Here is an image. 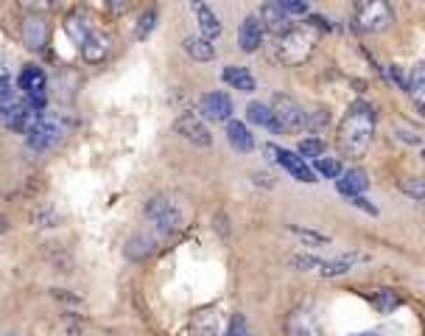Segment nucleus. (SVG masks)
Listing matches in <instances>:
<instances>
[{"label":"nucleus","mask_w":425,"mask_h":336,"mask_svg":"<svg viewBox=\"0 0 425 336\" xmlns=\"http://www.w3.org/2000/svg\"><path fill=\"white\" fill-rule=\"evenodd\" d=\"M375 135V107L367 101H356L347 112V118L342 121L339 129V146L344 154L350 157H361Z\"/></svg>","instance_id":"f257e3e1"},{"label":"nucleus","mask_w":425,"mask_h":336,"mask_svg":"<svg viewBox=\"0 0 425 336\" xmlns=\"http://www.w3.org/2000/svg\"><path fill=\"white\" fill-rule=\"evenodd\" d=\"M39 112L25 101V95L14 87L8 76L0 79V121L14 132H28Z\"/></svg>","instance_id":"f03ea898"},{"label":"nucleus","mask_w":425,"mask_h":336,"mask_svg":"<svg viewBox=\"0 0 425 336\" xmlns=\"http://www.w3.org/2000/svg\"><path fill=\"white\" fill-rule=\"evenodd\" d=\"M316 28L313 25H299V28H291L285 36L277 39V59L283 65H302L313 48H316Z\"/></svg>","instance_id":"7ed1b4c3"},{"label":"nucleus","mask_w":425,"mask_h":336,"mask_svg":"<svg viewBox=\"0 0 425 336\" xmlns=\"http://www.w3.org/2000/svg\"><path fill=\"white\" fill-rule=\"evenodd\" d=\"M65 135V123L53 115V112H39V118L34 121V126L25 132V146L31 152H50Z\"/></svg>","instance_id":"20e7f679"},{"label":"nucleus","mask_w":425,"mask_h":336,"mask_svg":"<svg viewBox=\"0 0 425 336\" xmlns=\"http://www.w3.org/2000/svg\"><path fill=\"white\" fill-rule=\"evenodd\" d=\"M271 115H274V123H271L274 132L294 135V132H302V129L308 126V112H305L291 95H274V101H271Z\"/></svg>","instance_id":"39448f33"},{"label":"nucleus","mask_w":425,"mask_h":336,"mask_svg":"<svg viewBox=\"0 0 425 336\" xmlns=\"http://www.w3.org/2000/svg\"><path fill=\"white\" fill-rule=\"evenodd\" d=\"M392 22H395L392 6L384 0H364L356 6V28L358 31L378 34V31H386Z\"/></svg>","instance_id":"423d86ee"},{"label":"nucleus","mask_w":425,"mask_h":336,"mask_svg":"<svg viewBox=\"0 0 425 336\" xmlns=\"http://www.w3.org/2000/svg\"><path fill=\"white\" fill-rule=\"evenodd\" d=\"M146 216L151 219V224L160 230V233H174L182 227V210L174 199L168 196H154L149 205H146Z\"/></svg>","instance_id":"0eeeda50"},{"label":"nucleus","mask_w":425,"mask_h":336,"mask_svg":"<svg viewBox=\"0 0 425 336\" xmlns=\"http://www.w3.org/2000/svg\"><path fill=\"white\" fill-rule=\"evenodd\" d=\"M17 87H20V93L25 95V101L36 109V112H42L45 109V104H48V79H45V73L39 70V67H34V65H25L22 67V73H20V79H17Z\"/></svg>","instance_id":"6e6552de"},{"label":"nucleus","mask_w":425,"mask_h":336,"mask_svg":"<svg viewBox=\"0 0 425 336\" xmlns=\"http://www.w3.org/2000/svg\"><path fill=\"white\" fill-rule=\"evenodd\" d=\"M263 152L266 154H271V160H277L294 180H299V182H316V174H313V168L305 163V157H299L297 152H288V149H280V146H274V143H266L263 146Z\"/></svg>","instance_id":"1a4fd4ad"},{"label":"nucleus","mask_w":425,"mask_h":336,"mask_svg":"<svg viewBox=\"0 0 425 336\" xmlns=\"http://www.w3.org/2000/svg\"><path fill=\"white\" fill-rule=\"evenodd\" d=\"M174 129H177L185 140H191V143H196V146H210L212 143L210 129L205 126V121H202L196 112H185V115H180V118H177V123H174Z\"/></svg>","instance_id":"9d476101"},{"label":"nucleus","mask_w":425,"mask_h":336,"mask_svg":"<svg viewBox=\"0 0 425 336\" xmlns=\"http://www.w3.org/2000/svg\"><path fill=\"white\" fill-rule=\"evenodd\" d=\"M199 112L208 118V121H215V123H221V121H232V98L227 95V93H205L202 95V101H199Z\"/></svg>","instance_id":"9b49d317"},{"label":"nucleus","mask_w":425,"mask_h":336,"mask_svg":"<svg viewBox=\"0 0 425 336\" xmlns=\"http://www.w3.org/2000/svg\"><path fill=\"white\" fill-rule=\"evenodd\" d=\"M257 17H260L263 28H266V31H271V34H277V36H285V34L291 31L288 14L280 8V3H263Z\"/></svg>","instance_id":"f8f14e48"},{"label":"nucleus","mask_w":425,"mask_h":336,"mask_svg":"<svg viewBox=\"0 0 425 336\" xmlns=\"http://www.w3.org/2000/svg\"><path fill=\"white\" fill-rule=\"evenodd\" d=\"M263 22L257 14H249L243 22H241V31H238V42H241V51L246 53H255L260 45H263Z\"/></svg>","instance_id":"ddd939ff"},{"label":"nucleus","mask_w":425,"mask_h":336,"mask_svg":"<svg viewBox=\"0 0 425 336\" xmlns=\"http://www.w3.org/2000/svg\"><path fill=\"white\" fill-rule=\"evenodd\" d=\"M336 185H339V194H344L347 199H353V196H361V194L370 188V180H367V171H364V168H347V171L336 180Z\"/></svg>","instance_id":"4468645a"},{"label":"nucleus","mask_w":425,"mask_h":336,"mask_svg":"<svg viewBox=\"0 0 425 336\" xmlns=\"http://www.w3.org/2000/svg\"><path fill=\"white\" fill-rule=\"evenodd\" d=\"M191 336H221V314L215 309H202L191 320Z\"/></svg>","instance_id":"2eb2a0df"},{"label":"nucleus","mask_w":425,"mask_h":336,"mask_svg":"<svg viewBox=\"0 0 425 336\" xmlns=\"http://www.w3.org/2000/svg\"><path fill=\"white\" fill-rule=\"evenodd\" d=\"M22 39H25L28 48L39 51V48L45 45V39H48V25H45V20H42V17H25V20H22Z\"/></svg>","instance_id":"dca6fc26"},{"label":"nucleus","mask_w":425,"mask_h":336,"mask_svg":"<svg viewBox=\"0 0 425 336\" xmlns=\"http://www.w3.org/2000/svg\"><path fill=\"white\" fill-rule=\"evenodd\" d=\"M194 11H196V20H199V31H202V36L205 39H215V36H221V20L215 17V11H212L210 6H205V3H194Z\"/></svg>","instance_id":"f3484780"},{"label":"nucleus","mask_w":425,"mask_h":336,"mask_svg":"<svg viewBox=\"0 0 425 336\" xmlns=\"http://www.w3.org/2000/svg\"><path fill=\"white\" fill-rule=\"evenodd\" d=\"M227 140H229V146H232L235 152H241V154H246V152L255 149V137L249 135V129H246L241 121H229V123H227Z\"/></svg>","instance_id":"a211bd4d"},{"label":"nucleus","mask_w":425,"mask_h":336,"mask_svg":"<svg viewBox=\"0 0 425 336\" xmlns=\"http://www.w3.org/2000/svg\"><path fill=\"white\" fill-rule=\"evenodd\" d=\"M224 81L241 93H255V76L246 70V67H238V65H227L224 67Z\"/></svg>","instance_id":"6ab92c4d"},{"label":"nucleus","mask_w":425,"mask_h":336,"mask_svg":"<svg viewBox=\"0 0 425 336\" xmlns=\"http://www.w3.org/2000/svg\"><path fill=\"white\" fill-rule=\"evenodd\" d=\"M182 48H185V53H188L191 59H196V62H210L212 56H215V45H212L210 39H205L202 34H199V36H185Z\"/></svg>","instance_id":"aec40b11"},{"label":"nucleus","mask_w":425,"mask_h":336,"mask_svg":"<svg viewBox=\"0 0 425 336\" xmlns=\"http://www.w3.org/2000/svg\"><path fill=\"white\" fill-rule=\"evenodd\" d=\"M107 53H109V39H107L104 34H98V31H93L90 39L81 45V56H84L87 62H101Z\"/></svg>","instance_id":"412c9836"},{"label":"nucleus","mask_w":425,"mask_h":336,"mask_svg":"<svg viewBox=\"0 0 425 336\" xmlns=\"http://www.w3.org/2000/svg\"><path fill=\"white\" fill-rule=\"evenodd\" d=\"M288 336H322L308 311H294L288 320Z\"/></svg>","instance_id":"4be33fe9"},{"label":"nucleus","mask_w":425,"mask_h":336,"mask_svg":"<svg viewBox=\"0 0 425 336\" xmlns=\"http://www.w3.org/2000/svg\"><path fill=\"white\" fill-rule=\"evenodd\" d=\"M65 31L70 34V39H73V42H76L79 48H81V45H84V42L90 39V34H93V28H90V25H87V22H84L81 17H76V14L65 20Z\"/></svg>","instance_id":"5701e85b"},{"label":"nucleus","mask_w":425,"mask_h":336,"mask_svg":"<svg viewBox=\"0 0 425 336\" xmlns=\"http://www.w3.org/2000/svg\"><path fill=\"white\" fill-rule=\"evenodd\" d=\"M246 118H249L252 123H257V126H269V129H271V123H274L271 107H266V104H260V101H252V104L246 107Z\"/></svg>","instance_id":"b1692460"},{"label":"nucleus","mask_w":425,"mask_h":336,"mask_svg":"<svg viewBox=\"0 0 425 336\" xmlns=\"http://www.w3.org/2000/svg\"><path fill=\"white\" fill-rule=\"evenodd\" d=\"M409 93H412V98L425 109V65H417V67L412 70V76H409Z\"/></svg>","instance_id":"393cba45"},{"label":"nucleus","mask_w":425,"mask_h":336,"mask_svg":"<svg viewBox=\"0 0 425 336\" xmlns=\"http://www.w3.org/2000/svg\"><path fill=\"white\" fill-rule=\"evenodd\" d=\"M370 300H372V306H375L381 314H389V311H395V309L400 306V297H398L392 289H381V292H375Z\"/></svg>","instance_id":"a878e982"},{"label":"nucleus","mask_w":425,"mask_h":336,"mask_svg":"<svg viewBox=\"0 0 425 336\" xmlns=\"http://www.w3.org/2000/svg\"><path fill=\"white\" fill-rule=\"evenodd\" d=\"M297 154H299V157L322 160V154H325V140H319V137H305V140H299Z\"/></svg>","instance_id":"bb28decb"},{"label":"nucleus","mask_w":425,"mask_h":336,"mask_svg":"<svg viewBox=\"0 0 425 336\" xmlns=\"http://www.w3.org/2000/svg\"><path fill=\"white\" fill-rule=\"evenodd\" d=\"M400 191L414 199V202H425V177H409L400 182Z\"/></svg>","instance_id":"cd10ccee"},{"label":"nucleus","mask_w":425,"mask_h":336,"mask_svg":"<svg viewBox=\"0 0 425 336\" xmlns=\"http://www.w3.org/2000/svg\"><path fill=\"white\" fill-rule=\"evenodd\" d=\"M154 25H157V11H154V8L143 11V14H140V22H137V31H135V36H137V39H146V36L154 31Z\"/></svg>","instance_id":"c85d7f7f"},{"label":"nucleus","mask_w":425,"mask_h":336,"mask_svg":"<svg viewBox=\"0 0 425 336\" xmlns=\"http://www.w3.org/2000/svg\"><path fill=\"white\" fill-rule=\"evenodd\" d=\"M316 171L322 174V177H328V180H339L344 171H342V166H339V160H316Z\"/></svg>","instance_id":"c756f323"},{"label":"nucleus","mask_w":425,"mask_h":336,"mask_svg":"<svg viewBox=\"0 0 425 336\" xmlns=\"http://www.w3.org/2000/svg\"><path fill=\"white\" fill-rule=\"evenodd\" d=\"M291 233H294V236H299V238H302V241H308V244H328V241H330V236L316 233V230H302V227H297V224H291Z\"/></svg>","instance_id":"7c9ffc66"},{"label":"nucleus","mask_w":425,"mask_h":336,"mask_svg":"<svg viewBox=\"0 0 425 336\" xmlns=\"http://www.w3.org/2000/svg\"><path fill=\"white\" fill-rule=\"evenodd\" d=\"M322 258H313V255H294L291 258V267H297L299 272H311V269H322Z\"/></svg>","instance_id":"2f4dec72"},{"label":"nucleus","mask_w":425,"mask_h":336,"mask_svg":"<svg viewBox=\"0 0 425 336\" xmlns=\"http://www.w3.org/2000/svg\"><path fill=\"white\" fill-rule=\"evenodd\" d=\"M221 336H252L249 331H246V320L241 317V314H235L232 320H229V325H227V331Z\"/></svg>","instance_id":"473e14b6"},{"label":"nucleus","mask_w":425,"mask_h":336,"mask_svg":"<svg viewBox=\"0 0 425 336\" xmlns=\"http://www.w3.org/2000/svg\"><path fill=\"white\" fill-rule=\"evenodd\" d=\"M280 8L285 14H308V3L302 0H280Z\"/></svg>","instance_id":"72a5a7b5"},{"label":"nucleus","mask_w":425,"mask_h":336,"mask_svg":"<svg viewBox=\"0 0 425 336\" xmlns=\"http://www.w3.org/2000/svg\"><path fill=\"white\" fill-rule=\"evenodd\" d=\"M386 76H389V81H395L400 90H409V79L400 73V67H395V65H392V67H386Z\"/></svg>","instance_id":"f704fd0d"},{"label":"nucleus","mask_w":425,"mask_h":336,"mask_svg":"<svg viewBox=\"0 0 425 336\" xmlns=\"http://www.w3.org/2000/svg\"><path fill=\"white\" fill-rule=\"evenodd\" d=\"M255 182H257V185H260V182H263V185H266V188H271V185H274V182H271V177H269V174H255Z\"/></svg>","instance_id":"c9c22d12"},{"label":"nucleus","mask_w":425,"mask_h":336,"mask_svg":"<svg viewBox=\"0 0 425 336\" xmlns=\"http://www.w3.org/2000/svg\"><path fill=\"white\" fill-rule=\"evenodd\" d=\"M6 230H8V224H6V219H3V216H0V236H3V233H6Z\"/></svg>","instance_id":"e433bc0d"},{"label":"nucleus","mask_w":425,"mask_h":336,"mask_svg":"<svg viewBox=\"0 0 425 336\" xmlns=\"http://www.w3.org/2000/svg\"><path fill=\"white\" fill-rule=\"evenodd\" d=\"M358 336H378V334H358Z\"/></svg>","instance_id":"4c0bfd02"},{"label":"nucleus","mask_w":425,"mask_h":336,"mask_svg":"<svg viewBox=\"0 0 425 336\" xmlns=\"http://www.w3.org/2000/svg\"><path fill=\"white\" fill-rule=\"evenodd\" d=\"M423 160H425V149H423Z\"/></svg>","instance_id":"58836bf2"}]
</instances>
